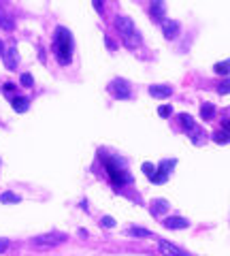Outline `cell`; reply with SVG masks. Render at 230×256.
<instances>
[{"label":"cell","instance_id":"cell-19","mask_svg":"<svg viewBox=\"0 0 230 256\" xmlns=\"http://www.w3.org/2000/svg\"><path fill=\"white\" fill-rule=\"evenodd\" d=\"M126 235L128 237H149L152 235V230H147V228H139V226H132L126 230Z\"/></svg>","mask_w":230,"mask_h":256},{"label":"cell","instance_id":"cell-12","mask_svg":"<svg viewBox=\"0 0 230 256\" xmlns=\"http://www.w3.org/2000/svg\"><path fill=\"white\" fill-rule=\"evenodd\" d=\"M0 28H4V30H13L15 28V20L11 18L9 9H4L2 4H0Z\"/></svg>","mask_w":230,"mask_h":256},{"label":"cell","instance_id":"cell-18","mask_svg":"<svg viewBox=\"0 0 230 256\" xmlns=\"http://www.w3.org/2000/svg\"><path fill=\"white\" fill-rule=\"evenodd\" d=\"M179 122L184 124V128H186V132L188 130H192V128L196 126V122H194V118L190 116V114H179Z\"/></svg>","mask_w":230,"mask_h":256},{"label":"cell","instance_id":"cell-9","mask_svg":"<svg viewBox=\"0 0 230 256\" xmlns=\"http://www.w3.org/2000/svg\"><path fill=\"white\" fill-rule=\"evenodd\" d=\"M164 226L171 228V230H181V228L190 226V220L181 218V216H169V218H164Z\"/></svg>","mask_w":230,"mask_h":256},{"label":"cell","instance_id":"cell-11","mask_svg":"<svg viewBox=\"0 0 230 256\" xmlns=\"http://www.w3.org/2000/svg\"><path fill=\"white\" fill-rule=\"evenodd\" d=\"M162 32H164V36L169 38V41H173V38L179 34V24L173 22V20H164L162 22Z\"/></svg>","mask_w":230,"mask_h":256},{"label":"cell","instance_id":"cell-16","mask_svg":"<svg viewBox=\"0 0 230 256\" xmlns=\"http://www.w3.org/2000/svg\"><path fill=\"white\" fill-rule=\"evenodd\" d=\"M11 105H13V109L17 111V114H26L28 107H30V102H28V98H21V96H17V98L11 100Z\"/></svg>","mask_w":230,"mask_h":256},{"label":"cell","instance_id":"cell-23","mask_svg":"<svg viewBox=\"0 0 230 256\" xmlns=\"http://www.w3.org/2000/svg\"><path fill=\"white\" fill-rule=\"evenodd\" d=\"M100 226L113 228V226H115V220H113V218H109V216H105V218H100Z\"/></svg>","mask_w":230,"mask_h":256},{"label":"cell","instance_id":"cell-28","mask_svg":"<svg viewBox=\"0 0 230 256\" xmlns=\"http://www.w3.org/2000/svg\"><path fill=\"white\" fill-rule=\"evenodd\" d=\"M11 248V242L9 239H4V237H0V254H4L6 250Z\"/></svg>","mask_w":230,"mask_h":256},{"label":"cell","instance_id":"cell-22","mask_svg":"<svg viewBox=\"0 0 230 256\" xmlns=\"http://www.w3.org/2000/svg\"><path fill=\"white\" fill-rule=\"evenodd\" d=\"M218 94H230V77H224L222 82L218 84Z\"/></svg>","mask_w":230,"mask_h":256},{"label":"cell","instance_id":"cell-1","mask_svg":"<svg viewBox=\"0 0 230 256\" xmlns=\"http://www.w3.org/2000/svg\"><path fill=\"white\" fill-rule=\"evenodd\" d=\"M53 52L60 64H66L73 58V34L66 28H58L53 34Z\"/></svg>","mask_w":230,"mask_h":256},{"label":"cell","instance_id":"cell-14","mask_svg":"<svg viewBox=\"0 0 230 256\" xmlns=\"http://www.w3.org/2000/svg\"><path fill=\"white\" fill-rule=\"evenodd\" d=\"M188 137L192 139V143H194V146H201V143L205 141V130H203L201 126H194L192 130H188Z\"/></svg>","mask_w":230,"mask_h":256},{"label":"cell","instance_id":"cell-13","mask_svg":"<svg viewBox=\"0 0 230 256\" xmlns=\"http://www.w3.org/2000/svg\"><path fill=\"white\" fill-rule=\"evenodd\" d=\"M149 210H152V214H154V216L166 214V212H169V201H164V198H158V201H152V205H149Z\"/></svg>","mask_w":230,"mask_h":256},{"label":"cell","instance_id":"cell-21","mask_svg":"<svg viewBox=\"0 0 230 256\" xmlns=\"http://www.w3.org/2000/svg\"><path fill=\"white\" fill-rule=\"evenodd\" d=\"M0 201L2 203H21V196H17L15 192H2V194H0Z\"/></svg>","mask_w":230,"mask_h":256},{"label":"cell","instance_id":"cell-3","mask_svg":"<svg viewBox=\"0 0 230 256\" xmlns=\"http://www.w3.org/2000/svg\"><path fill=\"white\" fill-rule=\"evenodd\" d=\"M68 242V235L62 233V230H49V233H43V235H36L30 239V244L32 246H38V248H55L60 244H66Z\"/></svg>","mask_w":230,"mask_h":256},{"label":"cell","instance_id":"cell-2","mask_svg":"<svg viewBox=\"0 0 230 256\" xmlns=\"http://www.w3.org/2000/svg\"><path fill=\"white\" fill-rule=\"evenodd\" d=\"M115 28L122 34L124 45L130 47V50H134V47H139L143 43L141 32L137 30V26H134V22L130 18H126V15H117V18H115Z\"/></svg>","mask_w":230,"mask_h":256},{"label":"cell","instance_id":"cell-29","mask_svg":"<svg viewBox=\"0 0 230 256\" xmlns=\"http://www.w3.org/2000/svg\"><path fill=\"white\" fill-rule=\"evenodd\" d=\"M2 90H4V92H13V90H15V86H13V84H4V86H2Z\"/></svg>","mask_w":230,"mask_h":256},{"label":"cell","instance_id":"cell-26","mask_svg":"<svg viewBox=\"0 0 230 256\" xmlns=\"http://www.w3.org/2000/svg\"><path fill=\"white\" fill-rule=\"evenodd\" d=\"M171 107L169 105H162V107H158V116H160V118H169L171 116Z\"/></svg>","mask_w":230,"mask_h":256},{"label":"cell","instance_id":"cell-31","mask_svg":"<svg viewBox=\"0 0 230 256\" xmlns=\"http://www.w3.org/2000/svg\"><path fill=\"white\" fill-rule=\"evenodd\" d=\"M2 52H4V43H2V41H0V54H2Z\"/></svg>","mask_w":230,"mask_h":256},{"label":"cell","instance_id":"cell-10","mask_svg":"<svg viewBox=\"0 0 230 256\" xmlns=\"http://www.w3.org/2000/svg\"><path fill=\"white\" fill-rule=\"evenodd\" d=\"M149 94H152L154 98H169L173 94V88L164 86V84H154V86H149Z\"/></svg>","mask_w":230,"mask_h":256},{"label":"cell","instance_id":"cell-17","mask_svg":"<svg viewBox=\"0 0 230 256\" xmlns=\"http://www.w3.org/2000/svg\"><path fill=\"white\" fill-rule=\"evenodd\" d=\"M213 116H216V105H213V102H205V105L201 107V118L203 120H211Z\"/></svg>","mask_w":230,"mask_h":256},{"label":"cell","instance_id":"cell-7","mask_svg":"<svg viewBox=\"0 0 230 256\" xmlns=\"http://www.w3.org/2000/svg\"><path fill=\"white\" fill-rule=\"evenodd\" d=\"M2 56H4V66H6V68H9V70L17 68V45H15L13 41L4 47Z\"/></svg>","mask_w":230,"mask_h":256},{"label":"cell","instance_id":"cell-8","mask_svg":"<svg viewBox=\"0 0 230 256\" xmlns=\"http://www.w3.org/2000/svg\"><path fill=\"white\" fill-rule=\"evenodd\" d=\"M158 250H160L162 254H166V256H190L186 250H181L179 246L166 242V239H158Z\"/></svg>","mask_w":230,"mask_h":256},{"label":"cell","instance_id":"cell-24","mask_svg":"<svg viewBox=\"0 0 230 256\" xmlns=\"http://www.w3.org/2000/svg\"><path fill=\"white\" fill-rule=\"evenodd\" d=\"M21 86L32 88V86H34V82H32V75H30V73H23V75H21Z\"/></svg>","mask_w":230,"mask_h":256},{"label":"cell","instance_id":"cell-27","mask_svg":"<svg viewBox=\"0 0 230 256\" xmlns=\"http://www.w3.org/2000/svg\"><path fill=\"white\" fill-rule=\"evenodd\" d=\"M143 171H145L147 178H152L154 171H156V164H152V162H145V164H143Z\"/></svg>","mask_w":230,"mask_h":256},{"label":"cell","instance_id":"cell-25","mask_svg":"<svg viewBox=\"0 0 230 256\" xmlns=\"http://www.w3.org/2000/svg\"><path fill=\"white\" fill-rule=\"evenodd\" d=\"M222 132H224L226 137L230 139V118H224V120H222Z\"/></svg>","mask_w":230,"mask_h":256},{"label":"cell","instance_id":"cell-5","mask_svg":"<svg viewBox=\"0 0 230 256\" xmlns=\"http://www.w3.org/2000/svg\"><path fill=\"white\" fill-rule=\"evenodd\" d=\"M175 164H177V160H162V162L156 166V171L149 180H152L154 184H164L166 178H169V173L175 169Z\"/></svg>","mask_w":230,"mask_h":256},{"label":"cell","instance_id":"cell-20","mask_svg":"<svg viewBox=\"0 0 230 256\" xmlns=\"http://www.w3.org/2000/svg\"><path fill=\"white\" fill-rule=\"evenodd\" d=\"M213 70H216L218 75H222V77L230 75V60H226V62H218L216 66H213Z\"/></svg>","mask_w":230,"mask_h":256},{"label":"cell","instance_id":"cell-6","mask_svg":"<svg viewBox=\"0 0 230 256\" xmlns=\"http://www.w3.org/2000/svg\"><path fill=\"white\" fill-rule=\"evenodd\" d=\"M109 92L115 96V98H130L132 96V92H130V84L128 82H124L122 77H117V79H113L109 86Z\"/></svg>","mask_w":230,"mask_h":256},{"label":"cell","instance_id":"cell-30","mask_svg":"<svg viewBox=\"0 0 230 256\" xmlns=\"http://www.w3.org/2000/svg\"><path fill=\"white\" fill-rule=\"evenodd\" d=\"M94 6H96V11L102 13V2H94Z\"/></svg>","mask_w":230,"mask_h":256},{"label":"cell","instance_id":"cell-15","mask_svg":"<svg viewBox=\"0 0 230 256\" xmlns=\"http://www.w3.org/2000/svg\"><path fill=\"white\" fill-rule=\"evenodd\" d=\"M149 13H152V18H154V20L164 22V13H166L164 2H152V6H149Z\"/></svg>","mask_w":230,"mask_h":256},{"label":"cell","instance_id":"cell-4","mask_svg":"<svg viewBox=\"0 0 230 256\" xmlns=\"http://www.w3.org/2000/svg\"><path fill=\"white\" fill-rule=\"evenodd\" d=\"M105 169H107V173H109V180L115 184V186H124V184H130L132 180H130V173L124 169L122 164H117V160H113V158H107L105 162Z\"/></svg>","mask_w":230,"mask_h":256}]
</instances>
